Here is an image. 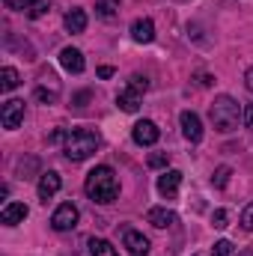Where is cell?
Returning a JSON list of instances; mask_svg holds the SVG:
<instances>
[{
    "label": "cell",
    "instance_id": "1",
    "mask_svg": "<svg viewBox=\"0 0 253 256\" xmlns=\"http://www.w3.org/2000/svg\"><path fill=\"white\" fill-rule=\"evenodd\" d=\"M84 191H86V196H90L92 202H102V206L114 202V200L120 196L116 173H114L108 164H102V167L90 170V173H86V182H84Z\"/></svg>",
    "mask_w": 253,
    "mask_h": 256
},
{
    "label": "cell",
    "instance_id": "2",
    "mask_svg": "<svg viewBox=\"0 0 253 256\" xmlns=\"http://www.w3.org/2000/svg\"><path fill=\"white\" fill-rule=\"evenodd\" d=\"M98 146H102L98 131H92V128H72V131L66 134L63 152L72 164H78V161H86Z\"/></svg>",
    "mask_w": 253,
    "mask_h": 256
},
{
    "label": "cell",
    "instance_id": "3",
    "mask_svg": "<svg viewBox=\"0 0 253 256\" xmlns=\"http://www.w3.org/2000/svg\"><path fill=\"white\" fill-rule=\"evenodd\" d=\"M208 120H212L214 131L230 134V131L238 128V120H244V110L238 108V102L232 96H218L212 102V108H208Z\"/></svg>",
    "mask_w": 253,
    "mask_h": 256
},
{
    "label": "cell",
    "instance_id": "4",
    "mask_svg": "<svg viewBox=\"0 0 253 256\" xmlns=\"http://www.w3.org/2000/svg\"><path fill=\"white\" fill-rule=\"evenodd\" d=\"M78 206L74 202H63V206H57V212L51 214V226L57 230V232H68V230H74L78 226Z\"/></svg>",
    "mask_w": 253,
    "mask_h": 256
},
{
    "label": "cell",
    "instance_id": "5",
    "mask_svg": "<svg viewBox=\"0 0 253 256\" xmlns=\"http://www.w3.org/2000/svg\"><path fill=\"white\" fill-rule=\"evenodd\" d=\"M0 122H3V128L15 131V128L24 122V102H21V98H9V102H3Z\"/></svg>",
    "mask_w": 253,
    "mask_h": 256
},
{
    "label": "cell",
    "instance_id": "6",
    "mask_svg": "<svg viewBox=\"0 0 253 256\" xmlns=\"http://www.w3.org/2000/svg\"><path fill=\"white\" fill-rule=\"evenodd\" d=\"M131 137H134L137 146H155L158 137H161V131H158V126L152 120H140L137 126L131 128Z\"/></svg>",
    "mask_w": 253,
    "mask_h": 256
},
{
    "label": "cell",
    "instance_id": "7",
    "mask_svg": "<svg viewBox=\"0 0 253 256\" xmlns=\"http://www.w3.org/2000/svg\"><path fill=\"white\" fill-rule=\"evenodd\" d=\"M63 188V179H60V173H54V170H48V173H42L39 176V185H36V191H39V200L42 202H48L54 194Z\"/></svg>",
    "mask_w": 253,
    "mask_h": 256
},
{
    "label": "cell",
    "instance_id": "8",
    "mask_svg": "<svg viewBox=\"0 0 253 256\" xmlns=\"http://www.w3.org/2000/svg\"><path fill=\"white\" fill-rule=\"evenodd\" d=\"M140 104H143V92H137L134 86H126V90L116 92V108H120V110H126V114H137Z\"/></svg>",
    "mask_w": 253,
    "mask_h": 256
},
{
    "label": "cell",
    "instance_id": "9",
    "mask_svg": "<svg viewBox=\"0 0 253 256\" xmlns=\"http://www.w3.org/2000/svg\"><path fill=\"white\" fill-rule=\"evenodd\" d=\"M179 122H182V134L188 137L190 143H200V140H202V120H200L194 110H185V114L179 116Z\"/></svg>",
    "mask_w": 253,
    "mask_h": 256
},
{
    "label": "cell",
    "instance_id": "10",
    "mask_svg": "<svg viewBox=\"0 0 253 256\" xmlns=\"http://www.w3.org/2000/svg\"><path fill=\"white\" fill-rule=\"evenodd\" d=\"M179 185H182V173H179V170H164V173L158 176V194L167 196V200L176 196Z\"/></svg>",
    "mask_w": 253,
    "mask_h": 256
},
{
    "label": "cell",
    "instance_id": "11",
    "mask_svg": "<svg viewBox=\"0 0 253 256\" xmlns=\"http://www.w3.org/2000/svg\"><path fill=\"white\" fill-rule=\"evenodd\" d=\"M27 214H30V212H27L24 202H6L3 212H0V224H6V226H18V224H24Z\"/></svg>",
    "mask_w": 253,
    "mask_h": 256
},
{
    "label": "cell",
    "instance_id": "12",
    "mask_svg": "<svg viewBox=\"0 0 253 256\" xmlns=\"http://www.w3.org/2000/svg\"><path fill=\"white\" fill-rule=\"evenodd\" d=\"M122 242H126V248H128L131 256H146L149 254V238H146L143 232H137V230H126Z\"/></svg>",
    "mask_w": 253,
    "mask_h": 256
},
{
    "label": "cell",
    "instance_id": "13",
    "mask_svg": "<svg viewBox=\"0 0 253 256\" xmlns=\"http://www.w3.org/2000/svg\"><path fill=\"white\" fill-rule=\"evenodd\" d=\"M131 39L140 42V45H149V42L155 39V24H152V18H137V21L131 24Z\"/></svg>",
    "mask_w": 253,
    "mask_h": 256
},
{
    "label": "cell",
    "instance_id": "14",
    "mask_svg": "<svg viewBox=\"0 0 253 256\" xmlns=\"http://www.w3.org/2000/svg\"><path fill=\"white\" fill-rule=\"evenodd\" d=\"M60 63H63L66 72H72V74H80L84 72V54L78 51V48H63L60 51Z\"/></svg>",
    "mask_w": 253,
    "mask_h": 256
},
{
    "label": "cell",
    "instance_id": "15",
    "mask_svg": "<svg viewBox=\"0 0 253 256\" xmlns=\"http://www.w3.org/2000/svg\"><path fill=\"white\" fill-rule=\"evenodd\" d=\"M146 220H149L155 230H164V226H173V224H176V212H170V208H149Z\"/></svg>",
    "mask_w": 253,
    "mask_h": 256
},
{
    "label": "cell",
    "instance_id": "16",
    "mask_svg": "<svg viewBox=\"0 0 253 256\" xmlns=\"http://www.w3.org/2000/svg\"><path fill=\"white\" fill-rule=\"evenodd\" d=\"M63 24H66L68 33H84V30H86V12H84V9H68L66 18H63Z\"/></svg>",
    "mask_w": 253,
    "mask_h": 256
},
{
    "label": "cell",
    "instance_id": "17",
    "mask_svg": "<svg viewBox=\"0 0 253 256\" xmlns=\"http://www.w3.org/2000/svg\"><path fill=\"white\" fill-rule=\"evenodd\" d=\"M18 84H21V74H18L12 66H3V72H0V90L9 92V90H15Z\"/></svg>",
    "mask_w": 253,
    "mask_h": 256
},
{
    "label": "cell",
    "instance_id": "18",
    "mask_svg": "<svg viewBox=\"0 0 253 256\" xmlns=\"http://www.w3.org/2000/svg\"><path fill=\"white\" fill-rule=\"evenodd\" d=\"M90 254L92 256H120L116 248L110 242H104V238H90Z\"/></svg>",
    "mask_w": 253,
    "mask_h": 256
},
{
    "label": "cell",
    "instance_id": "19",
    "mask_svg": "<svg viewBox=\"0 0 253 256\" xmlns=\"http://www.w3.org/2000/svg\"><path fill=\"white\" fill-rule=\"evenodd\" d=\"M48 9H51V3H48V0H27V6H24V15L36 21V18H42Z\"/></svg>",
    "mask_w": 253,
    "mask_h": 256
},
{
    "label": "cell",
    "instance_id": "20",
    "mask_svg": "<svg viewBox=\"0 0 253 256\" xmlns=\"http://www.w3.org/2000/svg\"><path fill=\"white\" fill-rule=\"evenodd\" d=\"M120 12V0H98L96 3V15L98 18H114Z\"/></svg>",
    "mask_w": 253,
    "mask_h": 256
},
{
    "label": "cell",
    "instance_id": "21",
    "mask_svg": "<svg viewBox=\"0 0 253 256\" xmlns=\"http://www.w3.org/2000/svg\"><path fill=\"white\" fill-rule=\"evenodd\" d=\"M230 176H232V170H230V167H218V170H214V176H212V185H214V188H226Z\"/></svg>",
    "mask_w": 253,
    "mask_h": 256
},
{
    "label": "cell",
    "instance_id": "22",
    "mask_svg": "<svg viewBox=\"0 0 253 256\" xmlns=\"http://www.w3.org/2000/svg\"><path fill=\"white\" fill-rule=\"evenodd\" d=\"M238 224H242L248 232H253V202H248V206L242 208V214H238Z\"/></svg>",
    "mask_w": 253,
    "mask_h": 256
},
{
    "label": "cell",
    "instance_id": "23",
    "mask_svg": "<svg viewBox=\"0 0 253 256\" xmlns=\"http://www.w3.org/2000/svg\"><path fill=\"white\" fill-rule=\"evenodd\" d=\"M146 164H149L152 170H161V167H167V164H170V158H167V152H152Z\"/></svg>",
    "mask_w": 253,
    "mask_h": 256
},
{
    "label": "cell",
    "instance_id": "24",
    "mask_svg": "<svg viewBox=\"0 0 253 256\" xmlns=\"http://www.w3.org/2000/svg\"><path fill=\"white\" fill-rule=\"evenodd\" d=\"M212 256H232V242H226V238L214 242V248H212Z\"/></svg>",
    "mask_w": 253,
    "mask_h": 256
},
{
    "label": "cell",
    "instance_id": "25",
    "mask_svg": "<svg viewBox=\"0 0 253 256\" xmlns=\"http://www.w3.org/2000/svg\"><path fill=\"white\" fill-rule=\"evenodd\" d=\"M128 86H134L137 92H146V90H149V78H143V74H131Z\"/></svg>",
    "mask_w": 253,
    "mask_h": 256
},
{
    "label": "cell",
    "instance_id": "26",
    "mask_svg": "<svg viewBox=\"0 0 253 256\" xmlns=\"http://www.w3.org/2000/svg\"><path fill=\"white\" fill-rule=\"evenodd\" d=\"M226 220H230L226 208H218V212L212 214V224H214V230H224V226H226Z\"/></svg>",
    "mask_w": 253,
    "mask_h": 256
},
{
    "label": "cell",
    "instance_id": "27",
    "mask_svg": "<svg viewBox=\"0 0 253 256\" xmlns=\"http://www.w3.org/2000/svg\"><path fill=\"white\" fill-rule=\"evenodd\" d=\"M36 98H39L42 104H54V102H57V92H48L45 86H39V90H36Z\"/></svg>",
    "mask_w": 253,
    "mask_h": 256
},
{
    "label": "cell",
    "instance_id": "28",
    "mask_svg": "<svg viewBox=\"0 0 253 256\" xmlns=\"http://www.w3.org/2000/svg\"><path fill=\"white\" fill-rule=\"evenodd\" d=\"M6 3V9H12V12H24V6H27V0H3Z\"/></svg>",
    "mask_w": 253,
    "mask_h": 256
},
{
    "label": "cell",
    "instance_id": "29",
    "mask_svg": "<svg viewBox=\"0 0 253 256\" xmlns=\"http://www.w3.org/2000/svg\"><path fill=\"white\" fill-rule=\"evenodd\" d=\"M244 126L253 128V104H248V108H244Z\"/></svg>",
    "mask_w": 253,
    "mask_h": 256
},
{
    "label": "cell",
    "instance_id": "30",
    "mask_svg": "<svg viewBox=\"0 0 253 256\" xmlns=\"http://www.w3.org/2000/svg\"><path fill=\"white\" fill-rule=\"evenodd\" d=\"M244 86H248V90L253 92V66L248 68V72H244Z\"/></svg>",
    "mask_w": 253,
    "mask_h": 256
},
{
    "label": "cell",
    "instance_id": "31",
    "mask_svg": "<svg viewBox=\"0 0 253 256\" xmlns=\"http://www.w3.org/2000/svg\"><path fill=\"white\" fill-rule=\"evenodd\" d=\"M110 74H114V68H110V66H102V68H98V78H110Z\"/></svg>",
    "mask_w": 253,
    "mask_h": 256
},
{
    "label": "cell",
    "instance_id": "32",
    "mask_svg": "<svg viewBox=\"0 0 253 256\" xmlns=\"http://www.w3.org/2000/svg\"><path fill=\"white\" fill-rule=\"evenodd\" d=\"M196 84H200V86H208V84H212V78H208V74H196Z\"/></svg>",
    "mask_w": 253,
    "mask_h": 256
},
{
    "label": "cell",
    "instance_id": "33",
    "mask_svg": "<svg viewBox=\"0 0 253 256\" xmlns=\"http://www.w3.org/2000/svg\"><path fill=\"white\" fill-rule=\"evenodd\" d=\"M238 256H253V250H242V254H238Z\"/></svg>",
    "mask_w": 253,
    "mask_h": 256
}]
</instances>
